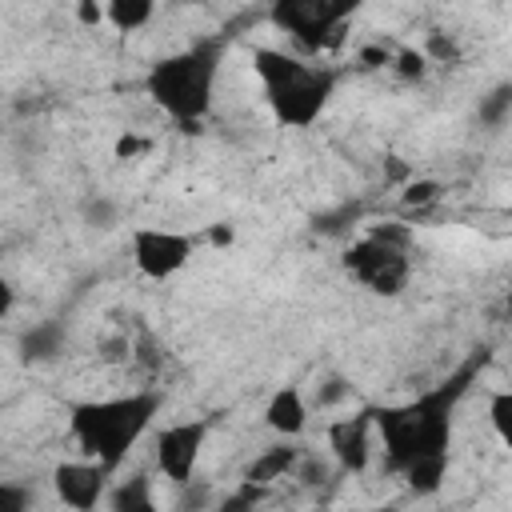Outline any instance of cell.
<instances>
[{
    "instance_id": "obj_13",
    "label": "cell",
    "mask_w": 512,
    "mask_h": 512,
    "mask_svg": "<svg viewBox=\"0 0 512 512\" xmlns=\"http://www.w3.org/2000/svg\"><path fill=\"white\" fill-rule=\"evenodd\" d=\"M152 484H156V480H152L148 472H132V476H120V480H112L104 508H112V512H156V496H152Z\"/></svg>"
},
{
    "instance_id": "obj_20",
    "label": "cell",
    "mask_w": 512,
    "mask_h": 512,
    "mask_svg": "<svg viewBox=\"0 0 512 512\" xmlns=\"http://www.w3.org/2000/svg\"><path fill=\"white\" fill-rule=\"evenodd\" d=\"M424 56H428V60H456L460 52H456V40H452V36L444 40V32L436 28V32H428V48H424Z\"/></svg>"
},
{
    "instance_id": "obj_5",
    "label": "cell",
    "mask_w": 512,
    "mask_h": 512,
    "mask_svg": "<svg viewBox=\"0 0 512 512\" xmlns=\"http://www.w3.org/2000/svg\"><path fill=\"white\" fill-rule=\"evenodd\" d=\"M340 268L368 296L396 300L412 284V272H416L412 236L396 224H376L340 252Z\"/></svg>"
},
{
    "instance_id": "obj_12",
    "label": "cell",
    "mask_w": 512,
    "mask_h": 512,
    "mask_svg": "<svg viewBox=\"0 0 512 512\" xmlns=\"http://www.w3.org/2000/svg\"><path fill=\"white\" fill-rule=\"evenodd\" d=\"M296 464H300V448L280 436V444L264 448V452L244 468V480L256 484V488H268V484H276V480H288V476L296 472Z\"/></svg>"
},
{
    "instance_id": "obj_8",
    "label": "cell",
    "mask_w": 512,
    "mask_h": 512,
    "mask_svg": "<svg viewBox=\"0 0 512 512\" xmlns=\"http://www.w3.org/2000/svg\"><path fill=\"white\" fill-rule=\"evenodd\" d=\"M208 432H212V424H208L204 416H188V420L164 424V428L152 436V468H156L168 484L188 488V484L196 480V468H200Z\"/></svg>"
},
{
    "instance_id": "obj_21",
    "label": "cell",
    "mask_w": 512,
    "mask_h": 512,
    "mask_svg": "<svg viewBox=\"0 0 512 512\" xmlns=\"http://www.w3.org/2000/svg\"><path fill=\"white\" fill-rule=\"evenodd\" d=\"M144 148H148V140H140V136H132V132H128V136H120V140H116V160H136Z\"/></svg>"
},
{
    "instance_id": "obj_2",
    "label": "cell",
    "mask_w": 512,
    "mask_h": 512,
    "mask_svg": "<svg viewBox=\"0 0 512 512\" xmlns=\"http://www.w3.org/2000/svg\"><path fill=\"white\" fill-rule=\"evenodd\" d=\"M160 408H164L160 388H132L116 396H96V400H72L64 428L80 456H92L108 472H120L128 456L140 448V440L152 432Z\"/></svg>"
},
{
    "instance_id": "obj_16",
    "label": "cell",
    "mask_w": 512,
    "mask_h": 512,
    "mask_svg": "<svg viewBox=\"0 0 512 512\" xmlns=\"http://www.w3.org/2000/svg\"><path fill=\"white\" fill-rule=\"evenodd\" d=\"M80 220H84V228H92V232H108L116 220H120V208H116V200H108V196H88L84 204H80Z\"/></svg>"
},
{
    "instance_id": "obj_15",
    "label": "cell",
    "mask_w": 512,
    "mask_h": 512,
    "mask_svg": "<svg viewBox=\"0 0 512 512\" xmlns=\"http://www.w3.org/2000/svg\"><path fill=\"white\" fill-rule=\"evenodd\" d=\"M488 424L504 448H512V388H496L488 396Z\"/></svg>"
},
{
    "instance_id": "obj_11",
    "label": "cell",
    "mask_w": 512,
    "mask_h": 512,
    "mask_svg": "<svg viewBox=\"0 0 512 512\" xmlns=\"http://www.w3.org/2000/svg\"><path fill=\"white\" fill-rule=\"evenodd\" d=\"M264 428L272 432V436H284V440H300L304 436V428H308V416H312V404H308V396H304V388L300 384H280V388H272L268 392V400H264Z\"/></svg>"
},
{
    "instance_id": "obj_17",
    "label": "cell",
    "mask_w": 512,
    "mask_h": 512,
    "mask_svg": "<svg viewBox=\"0 0 512 512\" xmlns=\"http://www.w3.org/2000/svg\"><path fill=\"white\" fill-rule=\"evenodd\" d=\"M20 348H24L28 360H48V356L60 352V328H56V324H40V328H32V332L24 336Z\"/></svg>"
},
{
    "instance_id": "obj_23",
    "label": "cell",
    "mask_w": 512,
    "mask_h": 512,
    "mask_svg": "<svg viewBox=\"0 0 512 512\" xmlns=\"http://www.w3.org/2000/svg\"><path fill=\"white\" fill-rule=\"evenodd\" d=\"M508 308H512V292H508Z\"/></svg>"
},
{
    "instance_id": "obj_3",
    "label": "cell",
    "mask_w": 512,
    "mask_h": 512,
    "mask_svg": "<svg viewBox=\"0 0 512 512\" xmlns=\"http://www.w3.org/2000/svg\"><path fill=\"white\" fill-rule=\"evenodd\" d=\"M228 56V36H196L192 44L156 56L144 72V96L152 100V108L180 124V128H196L208 120L212 104H216V80Z\"/></svg>"
},
{
    "instance_id": "obj_10",
    "label": "cell",
    "mask_w": 512,
    "mask_h": 512,
    "mask_svg": "<svg viewBox=\"0 0 512 512\" xmlns=\"http://www.w3.org/2000/svg\"><path fill=\"white\" fill-rule=\"evenodd\" d=\"M112 476L100 460L92 456H72V460H60L52 472H48V484H52V496L64 504V508H76V512H92V508H104L108 500V488H112Z\"/></svg>"
},
{
    "instance_id": "obj_14",
    "label": "cell",
    "mask_w": 512,
    "mask_h": 512,
    "mask_svg": "<svg viewBox=\"0 0 512 512\" xmlns=\"http://www.w3.org/2000/svg\"><path fill=\"white\" fill-rule=\"evenodd\" d=\"M100 4H104L108 28L120 32V36H132V32H140V28L152 24L160 0H100Z\"/></svg>"
},
{
    "instance_id": "obj_4",
    "label": "cell",
    "mask_w": 512,
    "mask_h": 512,
    "mask_svg": "<svg viewBox=\"0 0 512 512\" xmlns=\"http://www.w3.org/2000/svg\"><path fill=\"white\" fill-rule=\"evenodd\" d=\"M248 64H252V76L260 84L264 108L288 132L312 128L328 112V104L336 100L340 72L332 64H320V60H308V56H292V52L272 48V44H256L248 52Z\"/></svg>"
},
{
    "instance_id": "obj_19",
    "label": "cell",
    "mask_w": 512,
    "mask_h": 512,
    "mask_svg": "<svg viewBox=\"0 0 512 512\" xmlns=\"http://www.w3.org/2000/svg\"><path fill=\"white\" fill-rule=\"evenodd\" d=\"M436 196H440V184H436V180H416V184H408V188H404V196H400V200H404V204H412V208H420V204H432Z\"/></svg>"
},
{
    "instance_id": "obj_6",
    "label": "cell",
    "mask_w": 512,
    "mask_h": 512,
    "mask_svg": "<svg viewBox=\"0 0 512 512\" xmlns=\"http://www.w3.org/2000/svg\"><path fill=\"white\" fill-rule=\"evenodd\" d=\"M368 0H268V24L304 52L332 48Z\"/></svg>"
},
{
    "instance_id": "obj_18",
    "label": "cell",
    "mask_w": 512,
    "mask_h": 512,
    "mask_svg": "<svg viewBox=\"0 0 512 512\" xmlns=\"http://www.w3.org/2000/svg\"><path fill=\"white\" fill-rule=\"evenodd\" d=\"M428 56L424 52H412V48H400V52H392V68L404 76V80H420L424 72H428Z\"/></svg>"
},
{
    "instance_id": "obj_7",
    "label": "cell",
    "mask_w": 512,
    "mask_h": 512,
    "mask_svg": "<svg viewBox=\"0 0 512 512\" xmlns=\"http://www.w3.org/2000/svg\"><path fill=\"white\" fill-rule=\"evenodd\" d=\"M200 240L184 228H164V224H136L128 232V252H132V268L152 280V284H164L172 276H180L192 256H196Z\"/></svg>"
},
{
    "instance_id": "obj_22",
    "label": "cell",
    "mask_w": 512,
    "mask_h": 512,
    "mask_svg": "<svg viewBox=\"0 0 512 512\" xmlns=\"http://www.w3.org/2000/svg\"><path fill=\"white\" fill-rule=\"evenodd\" d=\"M180 4H208V0H180Z\"/></svg>"
},
{
    "instance_id": "obj_9",
    "label": "cell",
    "mask_w": 512,
    "mask_h": 512,
    "mask_svg": "<svg viewBox=\"0 0 512 512\" xmlns=\"http://www.w3.org/2000/svg\"><path fill=\"white\" fill-rule=\"evenodd\" d=\"M328 456L344 476H364L372 468V456L380 448L376 440V408H356L348 416H336L324 428Z\"/></svg>"
},
{
    "instance_id": "obj_1",
    "label": "cell",
    "mask_w": 512,
    "mask_h": 512,
    "mask_svg": "<svg viewBox=\"0 0 512 512\" xmlns=\"http://www.w3.org/2000/svg\"><path fill=\"white\" fill-rule=\"evenodd\" d=\"M484 364V352L460 364L448 380L400 400L376 408V440L384 468L412 492V496H436L448 476L452 460V428H456V408L476 380Z\"/></svg>"
}]
</instances>
